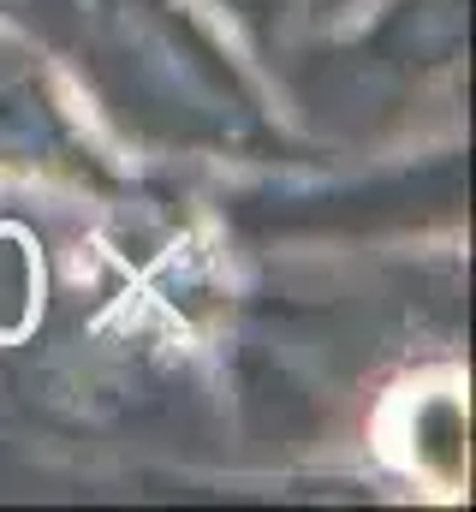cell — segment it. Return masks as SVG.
I'll return each mask as SVG.
<instances>
[{
    "label": "cell",
    "instance_id": "obj_1",
    "mask_svg": "<svg viewBox=\"0 0 476 512\" xmlns=\"http://www.w3.org/2000/svg\"><path fill=\"white\" fill-rule=\"evenodd\" d=\"M48 30L119 120L167 143H262V114L173 0H42Z\"/></svg>",
    "mask_w": 476,
    "mask_h": 512
},
{
    "label": "cell",
    "instance_id": "obj_2",
    "mask_svg": "<svg viewBox=\"0 0 476 512\" xmlns=\"http://www.w3.org/2000/svg\"><path fill=\"white\" fill-rule=\"evenodd\" d=\"M0 161L12 167H54V173H84V143L72 120L60 114L42 66L18 48L0 42Z\"/></svg>",
    "mask_w": 476,
    "mask_h": 512
},
{
    "label": "cell",
    "instance_id": "obj_3",
    "mask_svg": "<svg viewBox=\"0 0 476 512\" xmlns=\"http://www.w3.org/2000/svg\"><path fill=\"white\" fill-rule=\"evenodd\" d=\"M238 6H244V12H262V6H268V0H238Z\"/></svg>",
    "mask_w": 476,
    "mask_h": 512
}]
</instances>
